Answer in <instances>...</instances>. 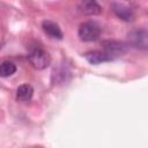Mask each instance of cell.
I'll use <instances>...</instances> for the list:
<instances>
[{"instance_id": "6da1fadb", "label": "cell", "mask_w": 148, "mask_h": 148, "mask_svg": "<svg viewBox=\"0 0 148 148\" xmlns=\"http://www.w3.org/2000/svg\"><path fill=\"white\" fill-rule=\"evenodd\" d=\"M101 35V27L92 21L84 22L79 28V37L83 42H92L98 39Z\"/></svg>"}, {"instance_id": "7a4b0ae2", "label": "cell", "mask_w": 148, "mask_h": 148, "mask_svg": "<svg viewBox=\"0 0 148 148\" xmlns=\"http://www.w3.org/2000/svg\"><path fill=\"white\" fill-rule=\"evenodd\" d=\"M127 45L119 40H105L103 42V52L113 60L127 52Z\"/></svg>"}, {"instance_id": "3957f363", "label": "cell", "mask_w": 148, "mask_h": 148, "mask_svg": "<svg viewBox=\"0 0 148 148\" xmlns=\"http://www.w3.org/2000/svg\"><path fill=\"white\" fill-rule=\"evenodd\" d=\"M29 61L30 64L37 68V69H44L46 68L51 62V57L46 51H44L40 47H35L31 50L29 54Z\"/></svg>"}, {"instance_id": "277c9868", "label": "cell", "mask_w": 148, "mask_h": 148, "mask_svg": "<svg viewBox=\"0 0 148 148\" xmlns=\"http://www.w3.org/2000/svg\"><path fill=\"white\" fill-rule=\"evenodd\" d=\"M128 42L132 46L146 50L148 46V34L145 29H136L128 34Z\"/></svg>"}, {"instance_id": "5b68a950", "label": "cell", "mask_w": 148, "mask_h": 148, "mask_svg": "<svg viewBox=\"0 0 148 148\" xmlns=\"http://www.w3.org/2000/svg\"><path fill=\"white\" fill-rule=\"evenodd\" d=\"M111 7H112L113 13L120 20L126 21V22H130V21H132L134 18V12L127 5H125L123 2H119V1H114V2H112Z\"/></svg>"}, {"instance_id": "8992f818", "label": "cell", "mask_w": 148, "mask_h": 148, "mask_svg": "<svg viewBox=\"0 0 148 148\" xmlns=\"http://www.w3.org/2000/svg\"><path fill=\"white\" fill-rule=\"evenodd\" d=\"M42 28L43 31L50 37V38H54V39H62V31L60 30L59 25L52 21H43L42 23Z\"/></svg>"}, {"instance_id": "52a82bcc", "label": "cell", "mask_w": 148, "mask_h": 148, "mask_svg": "<svg viewBox=\"0 0 148 148\" xmlns=\"http://www.w3.org/2000/svg\"><path fill=\"white\" fill-rule=\"evenodd\" d=\"M79 8L86 15H96L102 12V8L98 5L97 0H81Z\"/></svg>"}, {"instance_id": "ba28073f", "label": "cell", "mask_w": 148, "mask_h": 148, "mask_svg": "<svg viewBox=\"0 0 148 148\" xmlns=\"http://www.w3.org/2000/svg\"><path fill=\"white\" fill-rule=\"evenodd\" d=\"M84 58L92 65H98L101 62L111 61L110 58L103 51H89L84 53Z\"/></svg>"}, {"instance_id": "9c48e42d", "label": "cell", "mask_w": 148, "mask_h": 148, "mask_svg": "<svg viewBox=\"0 0 148 148\" xmlns=\"http://www.w3.org/2000/svg\"><path fill=\"white\" fill-rule=\"evenodd\" d=\"M32 95H34V89L28 83L21 84L16 90V99L20 102H29L32 98Z\"/></svg>"}, {"instance_id": "30bf717a", "label": "cell", "mask_w": 148, "mask_h": 148, "mask_svg": "<svg viewBox=\"0 0 148 148\" xmlns=\"http://www.w3.org/2000/svg\"><path fill=\"white\" fill-rule=\"evenodd\" d=\"M69 79H71V72L66 67H59V68H57V69L53 71L52 81L56 82L57 84L66 83Z\"/></svg>"}, {"instance_id": "8fae6325", "label": "cell", "mask_w": 148, "mask_h": 148, "mask_svg": "<svg viewBox=\"0 0 148 148\" xmlns=\"http://www.w3.org/2000/svg\"><path fill=\"white\" fill-rule=\"evenodd\" d=\"M16 72V66L12 61H3L0 64V76L8 77L12 76Z\"/></svg>"}]
</instances>
